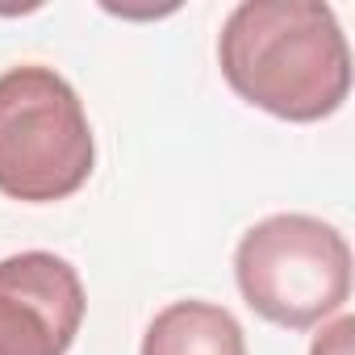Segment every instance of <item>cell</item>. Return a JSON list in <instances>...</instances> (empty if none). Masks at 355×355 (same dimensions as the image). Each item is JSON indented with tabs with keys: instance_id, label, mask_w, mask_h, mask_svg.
<instances>
[{
	"instance_id": "obj_1",
	"label": "cell",
	"mask_w": 355,
	"mask_h": 355,
	"mask_svg": "<svg viewBox=\"0 0 355 355\" xmlns=\"http://www.w3.org/2000/svg\"><path fill=\"white\" fill-rule=\"evenodd\" d=\"M226 84L280 121H322L351 88V51L313 0H243L218 38Z\"/></svg>"
},
{
	"instance_id": "obj_2",
	"label": "cell",
	"mask_w": 355,
	"mask_h": 355,
	"mask_svg": "<svg viewBox=\"0 0 355 355\" xmlns=\"http://www.w3.org/2000/svg\"><path fill=\"white\" fill-rule=\"evenodd\" d=\"M96 167V142L76 88L42 63L0 76V193L46 205L80 193Z\"/></svg>"
},
{
	"instance_id": "obj_3",
	"label": "cell",
	"mask_w": 355,
	"mask_h": 355,
	"mask_svg": "<svg viewBox=\"0 0 355 355\" xmlns=\"http://www.w3.org/2000/svg\"><path fill=\"white\" fill-rule=\"evenodd\" d=\"M234 276L259 318L309 330L351 297V247L322 218L276 214L243 234Z\"/></svg>"
},
{
	"instance_id": "obj_4",
	"label": "cell",
	"mask_w": 355,
	"mask_h": 355,
	"mask_svg": "<svg viewBox=\"0 0 355 355\" xmlns=\"http://www.w3.org/2000/svg\"><path fill=\"white\" fill-rule=\"evenodd\" d=\"M80 272L55 251L0 259V355H67L84 322Z\"/></svg>"
},
{
	"instance_id": "obj_5",
	"label": "cell",
	"mask_w": 355,
	"mask_h": 355,
	"mask_svg": "<svg viewBox=\"0 0 355 355\" xmlns=\"http://www.w3.org/2000/svg\"><path fill=\"white\" fill-rule=\"evenodd\" d=\"M142 355H247V338L230 309L209 301H175L146 326Z\"/></svg>"
},
{
	"instance_id": "obj_6",
	"label": "cell",
	"mask_w": 355,
	"mask_h": 355,
	"mask_svg": "<svg viewBox=\"0 0 355 355\" xmlns=\"http://www.w3.org/2000/svg\"><path fill=\"white\" fill-rule=\"evenodd\" d=\"M351 338H355V318H338V322H330L318 338H313V347H309V355H351Z\"/></svg>"
}]
</instances>
